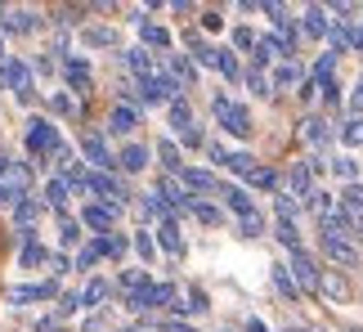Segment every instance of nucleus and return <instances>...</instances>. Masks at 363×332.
<instances>
[{"instance_id": "nucleus-46", "label": "nucleus", "mask_w": 363, "mask_h": 332, "mask_svg": "<svg viewBox=\"0 0 363 332\" xmlns=\"http://www.w3.org/2000/svg\"><path fill=\"white\" fill-rule=\"evenodd\" d=\"M242 77H247L251 94H260V99H264V94H274V90H269V77H264V72H242Z\"/></svg>"}, {"instance_id": "nucleus-58", "label": "nucleus", "mask_w": 363, "mask_h": 332, "mask_svg": "<svg viewBox=\"0 0 363 332\" xmlns=\"http://www.w3.org/2000/svg\"><path fill=\"white\" fill-rule=\"evenodd\" d=\"M323 99H328V104H341V86H337V81H332V86H323Z\"/></svg>"}, {"instance_id": "nucleus-40", "label": "nucleus", "mask_w": 363, "mask_h": 332, "mask_svg": "<svg viewBox=\"0 0 363 332\" xmlns=\"http://www.w3.org/2000/svg\"><path fill=\"white\" fill-rule=\"evenodd\" d=\"M296 81H301V67L296 63H278L274 67V86L278 90H283V86H296Z\"/></svg>"}, {"instance_id": "nucleus-10", "label": "nucleus", "mask_w": 363, "mask_h": 332, "mask_svg": "<svg viewBox=\"0 0 363 332\" xmlns=\"http://www.w3.org/2000/svg\"><path fill=\"white\" fill-rule=\"evenodd\" d=\"M318 292L341 306L345 292H350V283H345V274H341V270H318Z\"/></svg>"}, {"instance_id": "nucleus-7", "label": "nucleus", "mask_w": 363, "mask_h": 332, "mask_svg": "<svg viewBox=\"0 0 363 332\" xmlns=\"http://www.w3.org/2000/svg\"><path fill=\"white\" fill-rule=\"evenodd\" d=\"M287 270H291V279H296L301 292H318V260H314L310 252H296Z\"/></svg>"}, {"instance_id": "nucleus-53", "label": "nucleus", "mask_w": 363, "mask_h": 332, "mask_svg": "<svg viewBox=\"0 0 363 332\" xmlns=\"http://www.w3.org/2000/svg\"><path fill=\"white\" fill-rule=\"evenodd\" d=\"M202 27H206V32H220V27H225V18H220L216 9H206V13H202Z\"/></svg>"}, {"instance_id": "nucleus-13", "label": "nucleus", "mask_w": 363, "mask_h": 332, "mask_svg": "<svg viewBox=\"0 0 363 332\" xmlns=\"http://www.w3.org/2000/svg\"><path fill=\"white\" fill-rule=\"evenodd\" d=\"M113 220H117V211H113V206H104V202H90L86 211H81V225H90V229H99V233L113 229Z\"/></svg>"}, {"instance_id": "nucleus-9", "label": "nucleus", "mask_w": 363, "mask_h": 332, "mask_svg": "<svg viewBox=\"0 0 363 332\" xmlns=\"http://www.w3.org/2000/svg\"><path fill=\"white\" fill-rule=\"evenodd\" d=\"M81 153H86L94 166H99V171H113V166H117V157L113 153H108V144H104V135H86V140H81Z\"/></svg>"}, {"instance_id": "nucleus-4", "label": "nucleus", "mask_w": 363, "mask_h": 332, "mask_svg": "<svg viewBox=\"0 0 363 332\" xmlns=\"http://www.w3.org/2000/svg\"><path fill=\"white\" fill-rule=\"evenodd\" d=\"M27 189H32V171L23 162H9V171L0 175V206H18L27 198Z\"/></svg>"}, {"instance_id": "nucleus-3", "label": "nucleus", "mask_w": 363, "mask_h": 332, "mask_svg": "<svg viewBox=\"0 0 363 332\" xmlns=\"http://www.w3.org/2000/svg\"><path fill=\"white\" fill-rule=\"evenodd\" d=\"M216 121H220V126H225L229 135H238V140H247V135L251 131H256V126H251V113H247V108L242 104H233L229 99V94H216Z\"/></svg>"}, {"instance_id": "nucleus-48", "label": "nucleus", "mask_w": 363, "mask_h": 332, "mask_svg": "<svg viewBox=\"0 0 363 332\" xmlns=\"http://www.w3.org/2000/svg\"><path fill=\"white\" fill-rule=\"evenodd\" d=\"M256 32H247V27H233V45H238V50H251V54H256Z\"/></svg>"}, {"instance_id": "nucleus-34", "label": "nucleus", "mask_w": 363, "mask_h": 332, "mask_svg": "<svg viewBox=\"0 0 363 332\" xmlns=\"http://www.w3.org/2000/svg\"><path fill=\"white\" fill-rule=\"evenodd\" d=\"M264 229H269V225H264V216H260V211H251V216L238 220V233H242V238H260Z\"/></svg>"}, {"instance_id": "nucleus-21", "label": "nucleus", "mask_w": 363, "mask_h": 332, "mask_svg": "<svg viewBox=\"0 0 363 332\" xmlns=\"http://www.w3.org/2000/svg\"><path fill=\"white\" fill-rule=\"evenodd\" d=\"M287 189H291V198H310V162H296V166H291V171H287Z\"/></svg>"}, {"instance_id": "nucleus-41", "label": "nucleus", "mask_w": 363, "mask_h": 332, "mask_svg": "<svg viewBox=\"0 0 363 332\" xmlns=\"http://www.w3.org/2000/svg\"><path fill=\"white\" fill-rule=\"evenodd\" d=\"M341 206H345V211H363V184H359V179H354V184H345Z\"/></svg>"}, {"instance_id": "nucleus-2", "label": "nucleus", "mask_w": 363, "mask_h": 332, "mask_svg": "<svg viewBox=\"0 0 363 332\" xmlns=\"http://www.w3.org/2000/svg\"><path fill=\"white\" fill-rule=\"evenodd\" d=\"M0 86L13 90V99L18 104H32L36 99V86H32V67H27L23 59H5L0 63Z\"/></svg>"}, {"instance_id": "nucleus-6", "label": "nucleus", "mask_w": 363, "mask_h": 332, "mask_svg": "<svg viewBox=\"0 0 363 332\" xmlns=\"http://www.w3.org/2000/svg\"><path fill=\"white\" fill-rule=\"evenodd\" d=\"M318 243H323V252H328L332 265H350V270H359V247H354L350 238H341V233H318Z\"/></svg>"}, {"instance_id": "nucleus-19", "label": "nucleus", "mask_w": 363, "mask_h": 332, "mask_svg": "<svg viewBox=\"0 0 363 332\" xmlns=\"http://www.w3.org/2000/svg\"><path fill=\"white\" fill-rule=\"evenodd\" d=\"M301 140H305V144H314V148H323V144L332 140L328 121H323V117H305V121H301Z\"/></svg>"}, {"instance_id": "nucleus-47", "label": "nucleus", "mask_w": 363, "mask_h": 332, "mask_svg": "<svg viewBox=\"0 0 363 332\" xmlns=\"http://www.w3.org/2000/svg\"><path fill=\"white\" fill-rule=\"evenodd\" d=\"M50 108H54V113H63V117H72V113H77L72 94H63V90H59V94H50Z\"/></svg>"}, {"instance_id": "nucleus-44", "label": "nucleus", "mask_w": 363, "mask_h": 332, "mask_svg": "<svg viewBox=\"0 0 363 332\" xmlns=\"http://www.w3.org/2000/svg\"><path fill=\"white\" fill-rule=\"evenodd\" d=\"M193 216H198L202 225H220V220H225V211H220V206H211V202H198V206H193Z\"/></svg>"}, {"instance_id": "nucleus-25", "label": "nucleus", "mask_w": 363, "mask_h": 332, "mask_svg": "<svg viewBox=\"0 0 363 332\" xmlns=\"http://www.w3.org/2000/svg\"><path fill=\"white\" fill-rule=\"evenodd\" d=\"M247 184L260 189V193H274L278 189V171H274V166H256V171L247 175Z\"/></svg>"}, {"instance_id": "nucleus-54", "label": "nucleus", "mask_w": 363, "mask_h": 332, "mask_svg": "<svg viewBox=\"0 0 363 332\" xmlns=\"http://www.w3.org/2000/svg\"><path fill=\"white\" fill-rule=\"evenodd\" d=\"M350 113H354V117H363V77H359L354 94H350Z\"/></svg>"}, {"instance_id": "nucleus-59", "label": "nucleus", "mask_w": 363, "mask_h": 332, "mask_svg": "<svg viewBox=\"0 0 363 332\" xmlns=\"http://www.w3.org/2000/svg\"><path fill=\"white\" fill-rule=\"evenodd\" d=\"M162 332H193V328H189V323H179V319H166Z\"/></svg>"}, {"instance_id": "nucleus-60", "label": "nucleus", "mask_w": 363, "mask_h": 332, "mask_svg": "<svg viewBox=\"0 0 363 332\" xmlns=\"http://www.w3.org/2000/svg\"><path fill=\"white\" fill-rule=\"evenodd\" d=\"M247 332H269V328H264L260 319H251V323H247Z\"/></svg>"}, {"instance_id": "nucleus-23", "label": "nucleus", "mask_w": 363, "mask_h": 332, "mask_svg": "<svg viewBox=\"0 0 363 332\" xmlns=\"http://www.w3.org/2000/svg\"><path fill=\"white\" fill-rule=\"evenodd\" d=\"M125 63H130L144 81H148V77H157V63H152V54H148L144 45H139V50H125Z\"/></svg>"}, {"instance_id": "nucleus-26", "label": "nucleus", "mask_w": 363, "mask_h": 332, "mask_svg": "<svg viewBox=\"0 0 363 332\" xmlns=\"http://www.w3.org/2000/svg\"><path fill=\"white\" fill-rule=\"evenodd\" d=\"M269 279H274V287H278V292H283L287 301H296V297H301V287H296V279H291V270H287V265H274Z\"/></svg>"}, {"instance_id": "nucleus-56", "label": "nucleus", "mask_w": 363, "mask_h": 332, "mask_svg": "<svg viewBox=\"0 0 363 332\" xmlns=\"http://www.w3.org/2000/svg\"><path fill=\"white\" fill-rule=\"evenodd\" d=\"M350 238L363 243V211H350Z\"/></svg>"}, {"instance_id": "nucleus-32", "label": "nucleus", "mask_w": 363, "mask_h": 332, "mask_svg": "<svg viewBox=\"0 0 363 332\" xmlns=\"http://www.w3.org/2000/svg\"><path fill=\"white\" fill-rule=\"evenodd\" d=\"M332 67H337V54H323V59L314 63L310 81H314V86H332Z\"/></svg>"}, {"instance_id": "nucleus-42", "label": "nucleus", "mask_w": 363, "mask_h": 332, "mask_svg": "<svg viewBox=\"0 0 363 332\" xmlns=\"http://www.w3.org/2000/svg\"><path fill=\"white\" fill-rule=\"evenodd\" d=\"M341 140L350 144V148L363 144V117H350V121H345V126H341Z\"/></svg>"}, {"instance_id": "nucleus-14", "label": "nucleus", "mask_w": 363, "mask_h": 332, "mask_svg": "<svg viewBox=\"0 0 363 332\" xmlns=\"http://www.w3.org/2000/svg\"><path fill=\"white\" fill-rule=\"evenodd\" d=\"M301 32L310 36V40H318V36H328V9L323 5H310L301 13Z\"/></svg>"}, {"instance_id": "nucleus-37", "label": "nucleus", "mask_w": 363, "mask_h": 332, "mask_svg": "<svg viewBox=\"0 0 363 332\" xmlns=\"http://www.w3.org/2000/svg\"><path fill=\"white\" fill-rule=\"evenodd\" d=\"M45 198H50L54 211H63V206H67V179H50V184H45Z\"/></svg>"}, {"instance_id": "nucleus-62", "label": "nucleus", "mask_w": 363, "mask_h": 332, "mask_svg": "<svg viewBox=\"0 0 363 332\" xmlns=\"http://www.w3.org/2000/svg\"><path fill=\"white\" fill-rule=\"evenodd\" d=\"M0 63H5V45H0Z\"/></svg>"}, {"instance_id": "nucleus-45", "label": "nucleus", "mask_w": 363, "mask_h": 332, "mask_svg": "<svg viewBox=\"0 0 363 332\" xmlns=\"http://www.w3.org/2000/svg\"><path fill=\"white\" fill-rule=\"evenodd\" d=\"M18 260H23V265H27V270H32V265H40V260H50V252H45V247H40V243H27Z\"/></svg>"}, {"instance_id": "nucleus-38", "label": "nucleus", "mask_w": 363, "mask_h": 332, "mask_svg": "<svg viewBox=\"0 0 363 332\" xmlns=\"http://www.w3.org/2000/svg\"><path fill=\"white\" fill-rule=\"evenodd\" d=\"M171 72H175V81H184V86L198 81V72H193V63L184 59V54H171Z\"/></svg>"}, {"instance_id": "nucleus-52", "label": "nucleus", "mask_w": 363, "mask_h": 332, "mask_svg": "<svg viewBox=\"0 0 363 332\" xmlns=\"http://www.w3.org/2000/svg\"><path fill=\"white\" fill-rule=\"evenodd\" d=\"M179 135H184V148H202V144H206L198 126H189V131H179Z\"/></svg>"}, {"instance_id": "nucleus-57", "label": "nucleus", "mask_w": 363, "mask_h": 332, "mask_svg": "<svg viewBox=\"0 0 363 332\" xmlns=\"http://www.w3.org/2000/svg\"><path fill=\"white\" fill-rule=\"evenodd\" d=\"M81 310V297H63V306H59V314H77Z\"/></svg>"}, {"instance_id": "nucleus-35", "label": "nucleus", "mask_w": 363, "mask_h": 332, "mask_svg": "<svg viewBox=\"0 0 363 332\" xmlns=\"http://www.w3.org/2000/svg\"><path fill=\"white\" fill-rule=\"evenodd\" d=\"M40 216V202H32V198H23L18 206H13V220H18L23 229H32V220Z\"/></svg>"}, {"instance_id": "nucleus-16", "label": "nucleus", "mask_w": 363, "mask_h": 332, "mask_svg": "<svg viewBox=\"0 0 363 332\" xmlns=\"http://www.w3.org/2000/svg\"><path fill=\"white\" fill-rule=\"evenodd\" d=\"M135 126H139V113L130 104H117L113 113H108V131H113V135H130Z\"/></svg>"}, {"instance_id": "nucleus-18", "label": "nucleus", "mask_w": 363, "mask_h": 332, "mask_svg": "<svg viewBox=\"0 0 363 332\" xmlns=\"http://www.w3.org/2000/svg\"><path fill=\"white\" fill-rule=\"evenodd\" d=\"M63 77H67V86H72L77 94H90V67H86V59H67Z\"/></svg>"}, {"instance_id": "nucleus-49", "label": "nucleus", "mask_w": 363, "mask_h": 332, "mask_svg": "<svg viewBox=\"0 0 363 332\" xmlns=\"http://www.w3.org/2000/svg\"><path fill=\"white\" fill-rule=\"evenodd\" d=\"M104 292H108V283H99V279H94V283L86 287V297H81V306H99V301H104Z\"/></svg>"}, {"instance_id": "nucleus-28", "label": "nucleus", "mask_w": 363, "mask_h": 332, "mask_svg": "<svg viewBox=\"0 0 363 332\" xmlns=\"http://www.w3.org/2000/svg\"><path fill=\"white\" fill-rule=\"evenodd\" d=\"M5 32H36V13H27V9L5 13Z\"/></svg>"}, {"instance_id": "nucleus-39", "label": "nucleus", "mask_w": 363, "mask_h": 332, "mask_svg": "<svg viewBox=\"0 0 363 332\" xmlns=\"http://www.w3.org/2000/svg\"><path fill=\"white\" fill-rule=\"evenodd\" d=\"M332 175L345 179V184H354V179H359V162L354 157H337V162H332Z\"/></svg>"}, {"instance_id": "nucleus-15", "label": "nucleus", "mask_w": 363, "mask_h": 332, "mask_svg": "<svg viewBox=\"0 0 363 332\" xmlns=\"http://www.w3.org/2000/svg\"><path fill=\"white\" fill-rule=\"evenodd\" d=\"M157 247H162V252H171V256H184V238H179V225H175L171 216L157 225Z\"/></svg>"}, {"instance_id": "nucleus-17", "label": "nucleus", "mask_w": 363, "mask_h": 332, "mask_svg": "<svg viewBox=\"0 0 363 332\" xmlns=\"http://www.w3.org/2000/svg\"><path fill=\"white\" fill-rule=\"evenodd\" d=\"M59 287L54 283H32V287H13L9 292V306H27V301H50Z\"/></svg>"}, {"instance_id": "nucleus-11", "label": "nucleus", "mask_w": 363, "mask_h": 332, "mask_svg": "<svg viewBox=\"0 0 363 332\" xmlns=\"http://www.w3.org/2000/svg\"><path fill=\"white\" fill-rule=\"evenodd\" d=\"M86 189H94V193H99V198H104L108 206H117V202H121V184H117V179L108 175V171H94V175H86Z\"/></svg>"}, {"instance_id": "nucleus-43", "label": "nucleus", "mask_w": 363, "mask_h": 332, "mask_svg": "<svg viewBox=\"0 0 363 332\" xmlns=\"http://www.w3.org/2000/svg\"><path fill=\"white\" fill-rule=\"evenodd\" d=\"M274 206H278V220H287V225H296V216H301V202L291 198V193H287V198H278Z\"/></svg>"}, {"instance_id": "nucleus-61", "label": "nucleus", "mask_w": 363, "mask_h": 332, "mask_svg": "<svg viewBox=\"0 0 363 332\" xmlns=\"http://www.w3.org/2000/svg\"><path fill=\"white\" fill-rule=\"evenodd\" d=\"M5 171H9V157H5V153H0V175H5Z\"/></svg>"}, {"instance_id": "nucleus-36", "label": "nucleus", "mask_w": 363, "mask_h": 332, "mask_svg": "<svg viewBox=\"0 0 363 332\" xmlns=\"http://www.w3.org/2000/svg\"><path fill=\"white\" fill-rule=\"evenodd\" d=\"M157 157H162L166 171H184V162H179V148H175L171 140H162V144H157Z\"/></svg>"}, {"instance_id": "nucleus-1", "label": "nucleus", "mask_w": 363, "mask_h": 332, "mask_svg": "<svg viewBox=\"0 0 363 332\" xmlns=\"http://www.w3.org/2000/svg\"><path fill=\"white\" fill-rule=\"evenodd\" d=\"M59 148H63V140H59V126H54V121H45V117L27 121V153L32 157H54Z\"/></svg>"}, {"instance_id": "nucleus-30", "label": "nucleus", "mask_w": 363, "mask_h": 332, "mask_svg": "<svg viewBox=\"0 0 363 332\" xmlns=\"http://www.w3.org/2000/svg\"><path fill=\"white\" fill-rule=\"evenodd\" d=\"M216 67L225 72V81H242V63L233 59L229 50H216Z\"/></svg>"}, {"instance_id": "nucleus-20", "label": "nucleus", "mask_w": 363, "mask_h": 332, "mask_svg": "<svg viewBox=\"0 0 363 332\" xmlns=\"http://www.w3.org/2000/svg\"><path fill=\"white\" fill-rule=\"evenodd\" d=\"M117 166H121V171H144V166H148V148L144 144H125L121 148V153H117Z\"/></svg>"}, {"instance_id": "nucleus-63", "label": "nucleus", "mask_w": 363, "mask_h": 332, "mask_svg": "<svg viewBox=\"0 0 363 332\" xmlns=\"http://www.w3.org/2000/svg\"><path fill=\"white\" fill-rule=\"evenodd\" d=\"M125 332H139V328H125Z\"/></svg>"}, {"instance_id": "nucleus-50", "label": "nucleus", "mask_w": 363, "mask_h": 332, "mask_svg": "<svg viewBox=\"0 0 363 332\" xmlns=\"http://www.w3.org/2000/svg\"><path fill=\"white\" fill-rule=\"evenodd\" d=\"M59 233H63V243H67V247H72V243H81V225H77V220H67V216H63Z\"/></svg>"}, {"instance_id": "nucleus-29", "label": "nucleus", "mask_w": 363, "mask_h": 332, "mask_svg": "<svg viewBox=\"0 0 363 332\" xmlns=\"http://www.w3.org/2000/svg\"><path fill=\"white\" fill-rule=\"evenodd\" d=\"M81 40H86V45L108 50V45H117V32H113V27H86V32H81Z\"/></svg>"}, {"instance_id": "nucleus-27", "label": "nucleus", "mask_w": 363, "mask_h": 332, "mask_svg": "<svg viewBox=\"0 0 363 332\" xmlns=\"http://www.w3.org/2000/svg\"><path fill=\"white\" fill-rule=\"evenodd\" d=\"M220 166H229V171H233V175H242V179H247V175H251V171H256V166H260V162H256V157H251V153H225V162H220Z\"/></svg>"}, {"instance_id": "nucleus-51", "label": "nucleus", "mask_w": 363, "mask_h": 332, "mask_svg": "<svg viewBox=\"0 0 363 332\" xmlns=\"http://www.w3.org/2000/svg\"><path fill=\"white\" fill-rule=\"evenodd\" d=\"M99 256H104V252H99V243H90L86 252L77 256V270H90V265H94V260H99Z\"/></svg>"}, {"instance_id": "nucleus-12", "label": "nucleus", "mask_w": 363, "mask_h": 332, "mask_svg": "<svg viewBox=\"0 0 363 332\" xmlns=\"http://www.w3.org/2000/svg\"><path fill=\"white\" fill-rule=\"evenodd\" d=\"M179 184H184V193H220V179L211 171H179Z\"/></svg>"}, {"instance_id": "nucleus-5", "label": "nucleus", "mask_w": 363, "mask_h": 332, "mask_svg": "<svg viewBox=\"0 0 363 332\" xmlns=\"http://www.w3.org/2000/svg\"><path fill=\"white\" fill-rule=\"evenodd\" d=\"M291 54H296V40H287V36H260L251 59H256V72H260V67H264V63H274V59L291 63Z\"/></svg>"}, {"instance_id": "nucleus-55", "label": "nucleus", "mask_w": 363, "mask_h": 332, "mask_svg": "<svg viewBox=\"0 0 363 332\" xmlns=\"http://www.w3.org/2000/svg\"><path fill=\"white\" fill-rule=\"evenodd\" d=\"M135 247H139V256H148V260H152V252H157V247H152V238H148V233H139V238H135Z\"/></svg>"}, {"instance_id": "nucleus-64", "label": "nucleus", "mask_w": 363, "mask_h": 332, "mask_svg": "<svg viewBox=\"0 0 363 332\" xmlns=\"http://www.w3.org/2000/svg\"><path fill=\"white\" fill-rule=\"evenodd\" d=\"M0 13H5V5H0Z\"/></svg>"}, {"instance_id": "nucleus-24", "label": "nucleus", "mask_w": 363, "mask_h": 332, "mask_svg": "<svg viewBox=\"0 0 363 332\" xmlns=\"http://www.w3.org/2000/svg\"><path fill=\"white\" fill-rule=\"evenodd\" d=\"M274 238L283 243L291 256H296V252H305V243H301V229H296V225H287V220H278V225H274Z\"/></svg>"}, {"instance_id": "nucleus-33", "label": "nucleus", "mask_w": 363, "mask_h": 332, "mask_svg": "<svg viewBox=\"0 0 363 332\" xmlns=\"http://www.w3.org/2000/svg\"><path fill=\"white\" fill-rule=\"evenodd\" d=\"M264 13H269V18H274L278 36H287V40H291V13H287V5H264Z\"/></svg>"}, {"instance_id": "nucleus-22", "label": "nucleus", "mask_w": 363, "mask_h": 332, "mask_svg": "<svg viewBox=\"0 0 363 332\" xmlns=\"http://www.w3.org/2000/svg\"><path fill=\"white\" fill-rule=\"evenodd\" d=\"M166 117H171V126H175V131H189V126H193V108H189L184 94L166 104Z\"/></svg>"}, {"instance_id": "nucleus-8", "label": "nucleus", "mask_w": 363, "mask_h": 332, "mask_svg": "<svg viewBox=\"0 0 363 332\" xmlns=\"http://www.w3.org/2000/svg\"><path fill=\"white\" fill-rule=\"evenodd\" d=\"M220 198H225V206L233 211V220H242V216L256 211V202H251V189H242V184H225V189H220Z\"/></svg>"}, {"instance_id": "nucleus-31", "label": "nucleus", "mask_w": 363, "mask_h": 332, "mask_svg": "<svg viewBox=\"0 0 363 332\" xmlns=\"http://www.w3.org/2000/svg\"><path fill=\"white\" fill-rule=\"evenodd\" d=\"M144 45H152V50H171V32H166V27H157V23H144Z\"/></svg>"}]
</instances>
